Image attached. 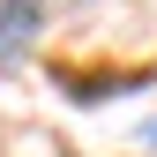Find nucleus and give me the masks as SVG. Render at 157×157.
Returning <instances> with one entry per match:
<instances>
[{
  "label": "nucleus",
  "mask_w": 157,
  "mask_h": 157,
  "mask_svg": "<svg viewBox=\"0 0 157 157\" xmlns=\"http://www.w3.org/2000/svg\"><path fill=\"white\" fill-rule=\"evenodd\" d=\"M45 8L52 0H0V67L30 52V37L45 30Z\"/></svg>",
  "instance_id": "nucleus-1"
},
{
  "label": "nucleus",
  "mask_w": 157,
  "mask_h": 157,
  "mask_svg": "<svg viewBox=\"0 0 157 157\" xmlns=\"http://www.w3.org/2000/svg\"><path fill=\"white\" fill-rule=\"evenodd\" d=\"M142 142H157V120H142Z\"/></svg>",
  "instance_id": "nucleus-2"
}]
</instances>
